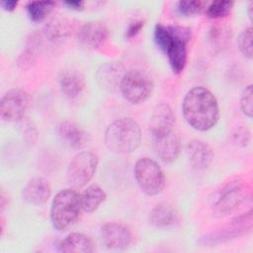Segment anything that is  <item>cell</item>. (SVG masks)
Returning <instances> with one entry per match:
<instances>
[{"label": "cell", "instance_id": "1", "mask_svg": "<svg viewBox=\"0 0 253 253\" xmlns=\"http://www.w3.org/2000/svg\"><path fill=\"white\" fill-rule=\"evenodd\" d=\"M182 110L186 122L201 131L214 126L219 119L218 103L214 95L203 86H196L186 93Z\"/></svg>", "mask_w": 253, "mask_h": 253}, {"label": "cell", "instance_id": "2", "mask_svg": "<svg viewBox=\"0 0 253 253\" xmlns=\"http://www.w3.org/2000/svg\"><path fill=\"white\" fill-rule=\"evenodd\" d=\"M104 140L106 146L115 153H131L140 143V127L131 118L118 119L108 126Z\"/></svg>", "mask_w": 253, "mask_h": 253}, {"label": "cell", "instance_id": "3", "mask_svg": "<svg viewBox=\"0 0 253 253\" xmlns=\"http://www.w3.org/2000/svg\"><path fill=\"white\" fill-rule=\"evenodd\" d=\"M82 211L81 196L73 188L61 190L52 200L51 223L57 230H68L78 221Z\"/></svg>", "mask_w": 253, "mask_h": 253}, {"label": "cell", "instance_id": "4", "mask_svg": "<svg viewBox=\"0 0 253 253\" xmlns=\"http://www.w3.org/2000/svg\"><path fill=\"white\" fill-rule=\"evenodd\" d=\"M133 172L136 183L144 194L155 196L164 189V173L153 159L148 157L139 158L134 164Z\"/></svg>", "mask_w": 253, "mask_h": 253}, {"label": "cell", "instance_id": "5", "mask_svg": "<svg viewBox=\"0 0 253 253\" xmlns=\"http://www.w3.org/2000/svg\"><path fill=\"white\" fill-rule=\"evenodd\" d=\"M98 167V157L91 151L76 154L69 162L66 171L67 184L73 189L84 187L95 175Z\"/></svg>", "mask_w": 253, "mask_h": 253}, {"label": "cell", "instance_id": "6", "mask_svg": "<svg viewBox=\"0 0 253 253\" xmlns=\"http://www.w3.org/2000/svg\"><path fill=\"white\" fill-rule=\"evenodd\" d=\"M119 89L126 100L132 104H138L151 95L153 83L145 73L139 70H130L124 75Z\"/></svg>", "mask_w": 253, "mask_h": 253}, {"label": "cell", "instance_id": "7", "mask_svg": "<svg viewBox=\"0 0 253 253\" xmlns=\"http://www.w3.org/2000/svg\"><path fill=\"white\" fill-rule=\"evenodd\" d=\"M170 28L172 36L164 53L168 57L173 72L180 73L187 63V45L191 39V30L180 26H170Z\"/></svg>", "mask_w": 253, "mask_h": 253}, {"label": "cell", "instance_id": "8", "mask_svg": "<svg viewBox=\"0 0 253 253\" xmlns=\"http://www.w3.org/2000/svg\"><path fill=\"white\" fill-rule=\"evenodd\" d=\"M31 104L30 95L23 89L14 88L6 92L0 102L1 119L5 122L20 121Z\"/></svg>", "mask_w": 253, "mask_h": 253}, {"label": "cell", "instance_id": "9", "mask_svg": "<svg viewBox=\"0 0 253 253\" xmlns=\"http://www.w3.org/2000/svg\"><path fill=\"white\" fill-rule=\"evenodd\" d=\"M244 200V184L240 179L228 182L220 191L214 204V212L218 216H224L233 211Z\"/></svg>", "mask_w": 253, "mask_h": 253}, {"label": "cell", "instance_id": "10", "mask_svg": "<svg viewBox=\"0 0 253 253\" xmlns=\"http://www.w3.org/2000/svg\"><path fill=\"white\" fill-rule=\"evenodd\" d=\"M182 148L180 135L174 130L152 134V149L163 162L170 163L177 159Z\"/></svg>", "mask_w": 253, "mask_h": 253}, {"label": "cell", "instance_id": "11", "mask_svg": "<svg viewBox=\"0 0 253 253\" xmlns=\"http://www.w3.org/2000/svg\"><path fill=\"white\" fill-rule=\"evenodd\" d=\"M103 244L111 250L126 249L132 239V234L128 226L122 222H107L100 230Z\"/></svg>", "mask_w": 253, "mask_h": 253}, {"label": "cell", "instance_id": "12", "mask_svg": "<svg viewBox=\"0 0 253 253\" xmlns=\"http://www.w3.org/2000/svg\"><path fill=\"white\" fill-rule=\"evenodd\" d=\"M109 30L107 26L98 21L85 23L77 33L79 44L87 49H96L100 47L108 39Z\"/></svg>", "mask_w": 253, "mask_h": 253}, {"label": "cell", "instance_id": "13", "mask_svg": "<svg viewBox=\"0 0 253 253\" xmlns=\"http://www.w3.org/2000/svg\"><path fill=\"white\" fill-rule=\"evenodd\" d=\"M51 188L48 181L42 177H34L23 188L22 196L26 203L33 206L45 204L50 197Z\"/></svg>", "mask_w": 253, "mask_h": 253}, {"label": "cell", "instance_id": "14", "mask_svg": "<svg viewBox=\"0 0 253 253\" xmlns=\"http://www.w3.org/2000/svg\"><path fill=\"white\" fill-rule=\"evenodd\" d=\"M57 132L61 140L73 149L83 148L89 141L88 133L77 124L71 121H63L58 125Z\"/></svg>", "mask_w": 253, "mask_h": 253}, {"label": "cell", "instance_id": "15", "mask_svg": "<svg viewBox=\"0 0 253 253\" xmlns=\"http://www.w3.org/2000/svg\"><path fill=\"white\" fill-rule=\"evenodd\" d=\"M187 155L190 164L197 170L208 168L213 160V151L205 141L194 139L187 145Z\"/></svg>", "mask_w": 253, "mask_h": 253}, {"label": "cell", "instance_id": "16", "mask_svg": "<svg viewBox=\"0 0 253 253\" xmlns=\"http://www.w3.org/2000/svg\"><path fill=\"white\" fill-rule=\"evenodd\" d=\"M126 74L125 67L121 62H106L100 66L96 77L99 85L107 90L113 91L120 87V83Z\"/></svg>", "mask_w": 253, "mask_h": 253}, {"label": "cell", "instance_id": "17", "mask_svg": "<svg viewBox=\"0 0 253 253\" xmlns=\"http://www.w3.org/2000/svg\"><path fill=\"white\" fill-rule=\"evenodd\" d=\"M175 114L168 104L162 103L155 107L150 119L151 134L174 129Z\"/></svg>", "mask_w": 253, "mask_h": 253}, {"label": "cell", "instance_id": "18", "mask_svg": "<svg viewBox=\"0 0 253 253\" xmlns=\"http://www.w3.org/2000/svg\"><path fill=\"white\" fill-rule=\"evenodd\" d=\"M148 218L153 226L163 228L177 223L179 221V213L172 205L163 202L151 209Z\"/></svg>", "mask_w": 253, "mask_h": 253}, {"label": "cell", "instance_id": "19", "mask_svg": "<svg viewBox=\"0 0 253 253\" xmlns=\"http://www.w3.org/2000/svg\"><path fill=\"white\" fill-rule=\"evenodd\" d=\"M59 86L61 92L69 99L78 97L85 87L83 75L74 69H65L60 73Z\"/></svg>", "mask_w": 253, "mask_h": 253}, {"label": "cell", "instance_id": "20", "mask_svg": "<svg viewBox=\"0 0 253 253\" xmlns=\"http://www.w3.org/2000/svg\"><path fill=\"white\" fill-rule=\"evenodd\" d=\"M95 249L92 238L84 233L72 232L60 243L59 250L64 253H91Z\"/></svg>", "mask_w": 253, "mask_h": 253}, {"label": "cell", "instance_id": "21", "mask_svg": "<svg viewBox=\"0 0 253 253\" xmlns=\"http://www.w3.org/2000/svg\"><path fill=\"white\" fill-rule=\"evenodd\" d=\"M80 196L82 210L85 212H92L96 211L100 205L105 202L107 197L105 191L96 184L87 187Z\"/></svg>", "mask_w": 253, "mask_h": 253}, {"label": "cell", "instance_id": "22", "mask_svg": "<svg viewBox=\"0 0 253 253\" xmlns=\"http://www.w3.org/2000/svg\"><path fill=\"white\" fill-rule=\"evenodd\" d=\"M54 4L53 1H32L27 4L26 9L33 22H42L51 12Z\"/></svg>", "mask_w": 253, "mask_h": 253}, {"label": "cell", "instance_id": "23", "mask_svg": "<svg viewBox=\"0 0 253 253\" xmlns=\"http://www.w3.org/2000/svg\"><path fill=\"white\" fill-rule=\"evenodd\" d=\"M70 33L69 23L64 19H53L44 28V35L49 41L66 38Z\"/></svg>", "mask_w": 253, "mask_h": 253}, {"label": "cell", "instance_id": "24", "mask_svg": "<svg viewBox=\"0 0 253 253\" xmlns=\"http://www.w3.org/2000/svg\"><path fill=\"white\" fill-rule=\"evenodd\" d=\"M232 6H233L232 1L217 0V1L211 2L205 9L208 17L212 19H217V18H223L227 16L231 11Z\"/></svg>", "mask_w": 253, "mask_h": 253}, {"label": "cell", "instance_id": "25", "mask_svg": "<svg viewBox=\"0 0 253 253\" xmlns=\"http://www.w3.org/2000/svg\"><path fill=\"white\" fill-rule=\"evenodd\" d=\"M252 40H253V30L251 27L243 30L238 39L237 44L241 53L248 58H252Z\"/></svg>", "mask_w": 253, "mask_h": 253}, {"label": "cell", "instance_id": "26", "mask_svg": "<svg viewBox=\"0 0 253 253\" xmlns=\"http://www.w3.org/2000/svg\"><path fill=\"white\" fill-rule=\"evenodd\" d=\"M205 7V2L199 0H188V1H179L177 3V10L180 14L185 16H190L200 13Z\"/></svg>", "mask_w": 253, "mask_h": 253}, {"label": "cell", "instance_id": "27", "mask_svg": "<svg viewBox=\"0 0 253 253\" xmlns=\"http://www.w3.org/2000/svg\"><path fill=\"white\" fill-rule=\"evenodd\" d=\"M240 108L242 113L248 118L252 117L253 114V88L252 85H248L242 91L240 96Z\"/></svg>", "mask_w": 253, "mask_h": 253}, {"label": "cell", "instance_id": "28", "mask_svg": "<svg viewBox=\"0 0 253 253\" xmlns=\"http://www.w3.org/2000/svg\"><path fill=\"white\" fill-rule=\"evenodd\" d=\"M35 53L32 49H26L18 58V64L22 67V68H27L30 67L32 65V63H34L35 61Z\"/></svg>", "mask_w": 253, "mask_h": 253}, {"label": "cell", "instance_id": "29", "mask_svg": "<svg viewBox=\"0 0 253 253\" xmlns=\"http://www.w3.org/2000/svg\"><path fill=\"white\" fill-rule=\"evenodd\" d=\"M143 26H144V21H142V20H137V21L130 23L128 28L126 29V37L127 39H131V38L135 37L141 31Z\"/></svg>", "mask_w": 253, "mask_h": 253}, {"label": "cell", "instance_id": "30", "mask_svg": "<svg viewBox=\"0 0 253 253\" xmlns=\"http://www.w3.org/2000/svg\"><path fill=\"white\" fill-rule=\"evenodd\" d=\"M234 138L239 144L246 146L250 140V132L246 127H241L234 133Z\"/></svg>", "mask_w": 253, "mask_h": 253}, {"label": "cell", "instance_id": "31", "mask_svg": "<svg viewBox=\"0 0 253 253\" xmlns=\"http://www.w3.org/2000/svg\"><path fill=\"white\" fill-rule=\"evenodd\" d=\"M64 4L72 9V10H82L84 8V2L83 1H78V0H68V1H64Z\"/></svg>", "mask_w": 253, "mask_h": 253}, {"label": "cell", "instance_id": "32", "mask_svg": "<svg viewBox=\"0 0 253 253\" xmlns=\"http://www.w3.org/2000/svg\"><path fill=\"white\" fill-rule=\"evenodd\" d=\"M17 5H18V2L15 0H6V1L1 2V6L3 7V9L6 11H9V12L15 10Z\"/></svg>", "mask_w": 253, "mask_h": 253}, {"label": "cell", "instance_id": "33", "mask_svg": "<svg viewBox=\"0 0 253 253\" xmlns=\"http://www.w3.org/2000/svg\"><path fill=\"white\" fill-rule=\"evenodd\" d=\"M252 8H253V3L249 2V5H248V15H249L250 20H252Z\"/></svg>", "mask_w": 253, "mask_h": 253}]
</instances>
